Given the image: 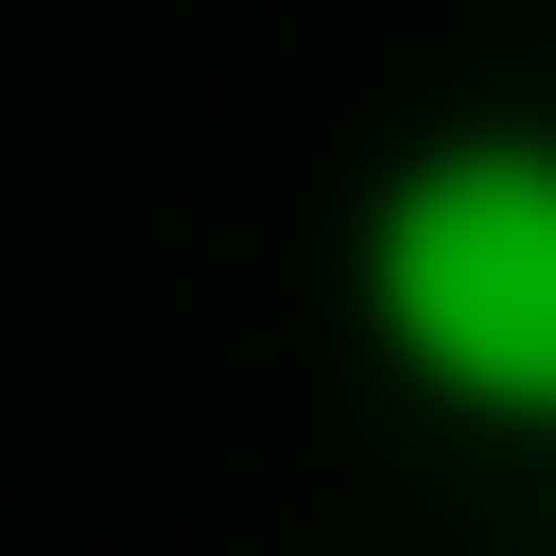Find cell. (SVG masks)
Returning a JSON list of instances; mask_svg holds the SVG:
<instances>
[{
	"mask_svg": "<svg viewBox=\"0 0 556 556\" xmlns=\"http://www.w3.org/2000/svg\"><path fill=\"white\" fill-rule=\"evenodd\" d=\"M364 343L471 428H556V129H450L364 193Z\"/></svg>",
	"mask_w": 556,
	"mask_h": 556,
	"instance_id": "cell-1",
	"label": "cell"
}]
</instances>
